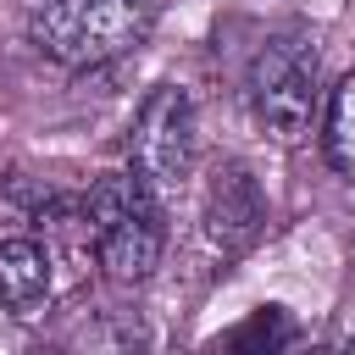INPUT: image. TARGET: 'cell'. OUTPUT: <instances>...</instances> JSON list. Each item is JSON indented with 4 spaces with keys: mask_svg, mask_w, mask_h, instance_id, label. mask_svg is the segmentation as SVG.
I'll use <instances>...</instances> for the list:
<instances>
[{
    "mask_svg": "<svg viewBox=\"0 0 355 355\" xmlns=\"http://www.w3.org/2000/svg\"><path fill=\"white\" fill-rule=\"evenodd\" d=\"M50 283H55V255L39 244V239H0V305L28 316L50 300Z\"/></svg>",
    "mask_w": 355,
    "mask_h": 355,
    "instance_id": "obj_6",
    "label": "cell"
},
{
    "mask_svg": "<svg viewBox=\"0 0 355 355\" xmlns=\"http://www.w3.org/2000/svg\"><path fill=\"white\" fill-rule=\"evenodd\" d=\"M83 211L94 222V261L105 266V277L144 283L161 266V244H166L161 200L133 172H111V178L89 183Z\"/></svg>",
    "mask_w": 355,
    "mask_h": 355,
    "instance_id": "obj_2",
    "label": "cell"
},
{
    "mask_svg": "<svg viewBox=\"0 0 355 355\" xmlns=\"http://www.w3.org/2000/svg\"><path fill=\"white\" fill-rule=\"evenodd\" d=\"M266 222V200L255 189V178L244 166H222L205 189V239L222 250V255H239Z\"/></svg>",
    "mask_w": 355,
    "mask_h": 355,
    "instance_id": "obj_5",
    "label": "cell"
},
{
    "mask_svg": "<svg viewBox=\"0 0 355 355\" xmlns=\"http://www.w3.org/2000/svg\"><path fill=\"white\" fill-rule=\"evenodd\" d=\"M250 111L277 144H300L316 116V50L305 39H272L250 61Z\"/></svg>",
    "mask_w": 355,
    "mask_h": 355,
    "instance_id": "obj_4",
    "label": "cell"
},
{
    "mask_svg": "<svg viewBox=\"0 0 355 355\" xmlns=\"http://www.w3.org/2000/svg\"><path fill=\"white\" fill-rule=\"evenodd\" d=\"M128 172L155 194H178L194 172V100L178 83H161L144 94L133 128H128Z\"/></svg>",
    "mask_w": 355,
    "mask_h": 355,
    "instance_id": "obj_3",
    "label": "cell"
},
{
    "mask_svg": "<svg viewBox=\"0 0 355 355\" xmlns=\"http://www.w3.org/2000/svg\"><path fill=\"white\" fill-rule=\"evenodd\" d=\"M322 155L327 166L355 183V72H344L327 94V116H322Z\"/></svg>",
    "mask_w": 355,
    "mask_h": 355,
    "instance_id": "obj_7",
    "label": "cell"
},
{
    "mask_svg": "<svg viewBox=\"0 0 355 355\" xmlns=\"http://www.w3.org/2000/svg\"><path fill=\"white\" fill-rule=\"evenodd\" d=\"M150 28H155V0H33L28 11V39L72 72L139 50Z\"/></svg>",
    "mask_w": 355,
    "mask_h": 355,
    "instance_id": "obj_1",
    "label": "cell"
}]
</instances>
